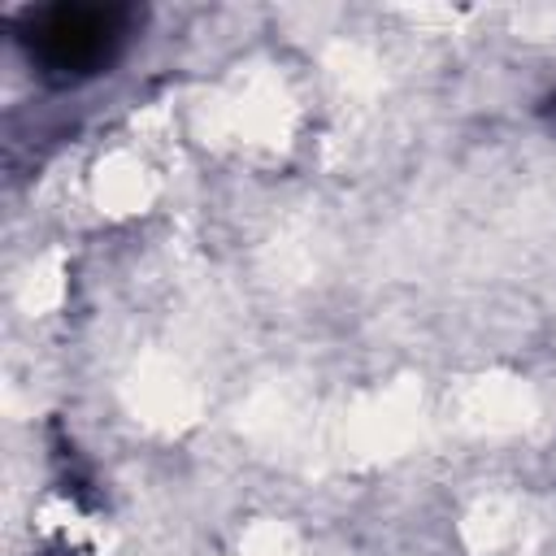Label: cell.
<instances>
[{
  "label": "cell",
  "mask_w": 556,
  "mask_h": 556,
  "mask_svg": "<svg viewBox=\"0 0 556 556\" xmlns=\"http://www.w3.org/2000/svg\"><path fill=\"white\" fill-rule=\"evenodd\" d=\"M126 22L130 13L117 4H52L26 17L22 43L48 78L78 83L113 65Z\"/></svg>",
  "instance_id": "obj_1"
}]
</instances>
